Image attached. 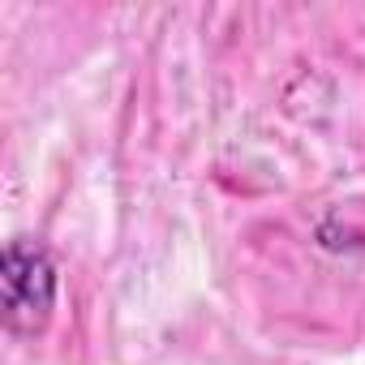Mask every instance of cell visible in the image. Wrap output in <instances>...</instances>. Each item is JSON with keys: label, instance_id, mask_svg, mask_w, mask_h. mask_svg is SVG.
I'll return each instance as SVG.
<instances>
[{"label": "cell", "instance_id": "obj_1", "mask_svg": "<svg viewBox=\"0 0 365 365\" xmlns=\"http://www.w3.org/2000/svg\"><path fill=\"white\" fill-rule=\"evenodd\" d=\"M56 262L48 254L43 241L31 237H14L0 250V292H5V322L14 335L35 339L56 309Z\"/></svg>", "mask_w": 365, "mask_h": 365}]
</instances>
